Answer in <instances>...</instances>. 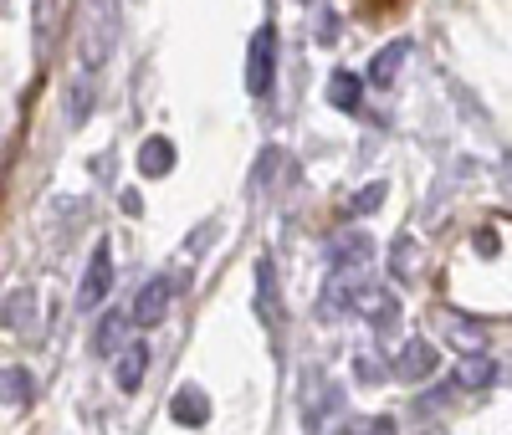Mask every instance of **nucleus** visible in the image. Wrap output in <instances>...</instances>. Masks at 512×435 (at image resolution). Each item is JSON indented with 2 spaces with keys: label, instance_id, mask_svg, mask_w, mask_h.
Segmentation results:
<instances>
[{
  "label": "nucleus",
  "instance_id": "nucleus-11",
  "mask_svg": "<svg viewBox=\"0 0 512 435\" xmlns=\"http://www.w3.org/2000/svg\"><path fill=\"white\" fill-rule=\"evenodd\" d=\"M492 379H497V364L487 354H466L461 369H456V384H466V389H487Z\"/></svg>",
  "mask_w": 512,
  "mask_h": 435
},
{
  "label": "nucleus",
  "instance_id": "nucleus-9",
  "mask_svg": "<svg viewBox=\"0 0 512 435\" xmlns=\"http://www.w3.org/2000/svg\"><path fill=\"white\" fill-rule=\"evenodd\" d=\"M139 169L149 174V180H164V174L175 169V144H169V139H149L139 149Z\"/></svg>",
  "mask_w": 512,
  "mask_h": 435
},
{
  "label": "nucleus",
  "instance_id": "nucleus-1",
  "mask_svg": "<svg viewBox=\"0 0 512 435\" xmlns=\"http://www.w3.org/2000/svg\"><path fill=\"white\" fill-rule=\"evenodd\" d=\"M436 292L456 313L512 318V215H466L436 256Z\"/></svg>",
  "mask_w": 512,
  "mask_h": 435
},
{
  "label": "nucleus",
  "instance_id": "nucleus-6",
  "mask_svg": "<svg viewBox=\"0 0 512 435\" xmlns=\"http://www.w3.org/2000/svg\"><path fill=\"white\" fill-rule=\"evenodd\" d=\"M374 256V241L364 231H349L333 241V272H364V261Z\"/></svg>",
  "mask_w": 512,
  "mask_h": 435
},
{
  "label": "nucleus",
  "instance_id": "nucleus-17",
  "mask_svg": "<svg viewBox=\"0 0 512 435\" xmlns=\"http://www.w3.org/2000/svg\"><path fill=\"white\" fill-rule=\"evenodd\" d=\"M364 435H395V420H384V415H379V420L364 425Z\"/></svg>",
  "mask_w": 512,
  "mask_h": 435
},
{
  "label": "nucleus",
  "instance_id": "nucleus-4",
  "mask_svg": "<svg viewBox=\"0 0 512 435\" xmlns=\"http://www.w3.org/2000/svg\"><path fill=\"white\" fill-rule=\"evenodd\" d=\"M108 287H113V256H108V241H98L93 256H88V277H82L77 302H82V308H98V302L108 297Z\"/></svg>",
  "mask_w": 512,
  "mask_h": 435
},
{
  "label": "nucleus",
  "instance_id": "nucleus-2",
  "mask_svg": "<svg viewBox=\"0 0 512 435\" xmlns=\"http://www.w3.org/2000/svg\"><path fill=\"white\" fill-rule=\"evenodd\" d=\"M272 82H277V31L262 26L251 36V57H246V87L256 98H267L272 93Z\"/></svg>",
  "mask_w": 512,
  "mask_h": 435
},
{
  "label": "nucleus",
  "instance_id": "nucleus-15",
  "mask_svg": "<svg viewBox=\"0 0 512 435\" xmlns=\"http://www.w3.org/2000/svg\"><path fill=\"white\" fill-rule=\"evenodd\" d=\"M128 318H134V313H113L103 328H98V348H103V354H108V348H118V338H123V323Z\"/></svg>",
  "mask_w": 512,
  "mask_h": 435
},
{
  "label": "nucleus",
  "instance_id": "nucleus-3",
  "mask_svg": "<svg viewBox=\"0 0 512 435\" xmlns=\"http://www.w3.org/2000/svg\"><path fill=\"white\" fill-rule=\"evenodd\" d=\"M169 302H175V282L169 277H149L144 287H139V297H134V323H144V328H154L164 313H169Z\"/></svg>",
  "mask_w": 512,
  "mask_h": 435
},
{
  "label": "nucleus",
  "instance_id": "nucleus-5",
  "mask_svg": "<svg viewBox=\"0 0 512 435\" xmlns=\"http://www.w3.org/2000/svg\"><path fill=\"white\" fill-rule=\"evenodd\" d=\"M436 364H441V354H436V343L431 338H410L405 348H400V359H395V379H425V374H436Z\"/></svg>",
  "mask_w": 512,
  "mask_h": 435
},
{
  "label": "nucleus",
  "instance_id": "nucleus-12",
  "mask_svg": "<svg viewBox=\"0 0 512 435\" xmlns=\"http://www.w3.org/2000/svg\"><path fill=\"white\" fill-rule=\"evenodd\" d=\"M405 57H410V41H395V47H384V52L374 57V67H369V82H374V87H390V77L400 72Z\"/></svg>",
  "mask_w": 512,
  "mask_h": 435
},
{
  "label": "nucleus",
  "instance_id": "nucleus-16",
  "mask_svg": "<svg viewBox=\"0 0 512 435\" xmlns=\"http://www.w3.org/2000/svg\"><path fill=\"white\" fill-rule=\"evenodd\" d=\"M379 200H384V185H364V195H359L349 210H354V215H364V210H374Z\"/></svg>",
  "mask_w": 512,
  "mask_h": 435
},
{
  "label": "nucleus",
  "instance_id": "nucleus-8",
  "mask_svg": "<svg viewBox=\"0 0 512 435\" xmlns=\"http://www.w3.org/2000/svg\"><path fill=\"white\" fill-rule=\"evenodd\" d=\"M169 415H175L180 425H205L210 420V400L200 395L195 384H185V389H175V400H169Z\"/></svg>",
  "mask_w": 512,
  "mask_h": 435
},
{
  "label": "nucleus",
  "instance_id": "nucleus-7",
  "mask_svg": "<svg viewBox=\"0 0 512 435\" xmlns=\"http://www.w3.org/2000/svg\"><path fill=\"white\" fill-rule=\"evenodd\" d=\"M149 374V343H123L118 348V384L123 389H139Z\"/></svg>",
  "mask_w": 512,
  "mask_h": 435
},
{
  "label": "nucleus",
  "instance_id": "nucleus-14",
  "mask_svg": "<svg viewBox=\"0 0 512 435\" xmlns=\"http://www.w3.org/2000/svg\"><path fill=\"white\" fill-rule=\"evenodd\" d=\"M31 389H36V379L11 364V369H6V400H11V405H31Z\"/></svg>",
  "mask_w": 512,
  "mask_h": 435
},
{
  "label": "nucleus",
  "instance_id": "nucleus-13",
  "mask_svg": "<svg viewBox=\"0 0 512 435\" xmlns=\"http://www.w3.org/2000/svg\"><path fill=\"white\" fill-rule=\"evenodd\" d=\"M359 93H364V87H359L354 72H333V82H328V103H333V108L354 113V108H359Z\"/></svg>",
  "mask_w": 512,
  "mask_h": 435
},
{
  "label": "nucleus",
  "instance_id": "nucleus-10",
  "mask_svg": "<svg viewBox=\"0 0 512 435\" xmlns=\"http://www.w3.org/2000/svg\"><path fill=\"white\" fill-rule=\"evenodd\" d=\"M256 297H262V318L277 328V308H282V302H277V267H272V261H262V267H256Z\"/></svg>",
  "mask_w": 512,
  "mask_h": 435
}]
</instances>
